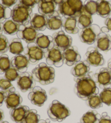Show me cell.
<instances>
[{"instance_id": "6da1fadb", "label": "cell", "mask_w": 111, "mask_h": 123, "mask_svg": "<svg viewBox=\"0 0 111 123\" xmlns=\"http://www.w3.org/2000/svg\"><path fill=\"white\" fill-rule=\"evenodd\" d=\"M75 90L77 96L87 101L93 95L98 94L99 89L96 83L89 74L81 78H75Z\"/></svg>"}, {"instance_id": "7a4b0ae2", "label": "cell", "mask_w": 111, "mask_h": 123, "mask_svg": "<svg viewBox=\"0 0 111 123\" xmlns=\"http://www.w3.org/2000/svg\"><path fill=\"white\" fill-rule=\"evenodd\" d=\"M32 74L35 80L46 85L54 82L55 72L54 68L45 63H40L32 70Z\"/></svg>"}, {"instance_id": "3957f363", "label": "cell", "mask_w": 111, "mask_h": 123, "mask_svg": "<svg viewBox=\"0 0 111 123\" xmlns=\"http://www.w3.org/2000/svg\"><path fill=\"white\" fill-rule=\"evenodd\" d=\"M50 119L54 122H61L70 115V110L57 100H53L47 110Z\"/></svg>"}, {"instance_id": "277c9868", "label": "cell", "mask_w": 111, "mask_h": 123, "mask_svg": "<svg viewBox=\"0 0 111 123\" xmlns=\"http://www.w3.org/2000/svg\"><path fill=\"white\" fill-rule=\"evenodd\" d=\"M32 12V8L19 3L13 7L11 17L12 20L19 25H27L30 23Z\"/></svg>"}, {"instance_id": "5b68a950", "label": "cell", "mask_w": 111, "mask_h": 123, "mask_svg": "<svg viewBox=\"0 0 111 123\" xmlns=\"http://www.w3.org/2000/svg\"><path fill=\"white\" fill-rule=\"evenodd\" d=\"M101 32V28L97 25H92L82 29L80 34V39L83 43L92 45L96 42L98 35Z\"/></svg>"}, {"instance_id": "8992f818", "label": "cell", "mask_w": 111, "mask_h": 123, "mask_svg": "<svg viewBox=\"0 0 111 123\" xmlns=\"http://www.w3.org/2000/svg\"><path fill=\"white\" fill-rule=\"evenodd\" d=\"M24 54L29 61V62L33 64L38 62L45 57V52L35 42L28 44L24 50Z\"/></svg>"}, {"instance_id": "52a82bcc", "label": "cell", "mask_w": 111, "mask_h": 123, "mask_svg": "<svg viewBox=\"0 0 111 123\" xmlns=\"http://www.w3.org/2000/svg\"><path fill=\"white\" fill-rule=\"evenodd\" d=\"M44 58H46V63L50 66L59 68L63 64V52L55 47L45 52Z\"/></svg>"}, {"instance_id": "ba28073f", "label": "cell", "mask_w": 111, "mask_h": 123, "mask_svg": "<svg viewBox=\"0 0 111 123\" xmlns=\"http://www.w3.org/2000/svg\"><path fill=\"white\" fill-rule=\"evenodd\" d=\"M35 83L36 81L32 74L27 71L21 73L17 80V86L22 92L32 90L35 86Z\"/></svg>"}, {"instance_id": "9c48e42d", "label": "cell", "mask_w": 111, "mask_h": 123, "mask_svg": "<svg viewBox=\"0 0 111 123\" xmlns=\"http://www.w3.org/2000/svg\"><path fill=\"white\" fill-rule=\"evenodd\" d=\"M37 31L30 25H20L19 29L17 33L19 39L25 41L27 43L35 42L37 34Z\"/></svg>"}, {"instance_id": "30bf717a", "label": "cell", "mask_w": 111, "mask_h": 123, "mask_svg": "<svg viewBox=\"0 0 111 123\" xmlns=\"http://www.w3.org/2000/svg\"><path fill=\"white\" fill-rule=\"evenodd\" d=\"M54 47L61 51H65L72 46L73 39L72 37L66 34L63 31L54 33L53 35Z\"/></svg>"}, {"instance_id": "8fae6325", "label": "cell", "mask_w": 111, "mask_h": 123, "mask_svg": "<svg viewBox=\"0 0 111 123\" xmlns=\"http://www.w3.org/2000/svg\"><path fill=\"white\" fill-rule=\"evenodd\" d=\"M85 61L93 67H99L105 64V59L97 48L90 47L85 54Z\"/></svg>"}, {"instance_id": "7c38bea8", "label": "cell", "mask_w": 111, "mask_h": 123, "mask_svg": "<svg viewBox=\"0 0 111 123\" xmlns=\"http://www.w3.org/2000/svg\"><path fill=\"white\" fill-rule=\"evenodd\" d=\"M93 79L100 89L110 87L111 85V72L108 68H101L94 75Z\"/></svg>"}, {"instance_id": "4fadbf2b", "label": "cell", "mask_w": 111, "mask_h": 123, "mask_svg": "<svg viewBox=\"0 0 111 123\" xmlns=\"http://www.w3.org/2000/svg\"><path fill=\"white\" fill-rule=\"evenodd\" d=\"M28 97L33 104L39 107L43 106L48 98L46 91L40 86H35L29 93Z\"/></svg>"}, {"instance_id": "5bb4252c", "label": "cell", "mask_w": 111, "mask_h": 123, "mask_svg": "<svg viewBox=\"0 0 111 123\" xmlns=\"http://www.w3.org/2000/svg\"><path fill=\"white\" fill-rule=\"evenodd\" d=\"M64 63L67 65H74L75 64L81 60V56L75 46H71L63 51Z\"/></svg>"}, {"instance_id": "9a60e30c", "label": "cell", "mask_w": 111, "mask_h": 123, "mask_svg": "<svg viewBox=\"0 0 111 123\" xmlns=\"http://www.w3.org/2000/svg\"><path fill=\"white\" fill-rule=\"evenodd\" d=\"M23 99L18 92L15 91L14 87H13L8 91L7 96L5 99L7 107L9 109H13L21 105Z\"/></svg>"}, {"instance_id": "2e32d148", "label": "cell", "mask_w": 111, "mask_h": 123, "mask_svg": "<svg viewBox=\"0 0 111 123\" xmlns=\"http://www.w3.org/2000/svg\"><path fill=\"white\" fill-rule=\"evenodd\" d=\"M35 43L44 52L49 51L54 47L53 37L49 35H44L42 33H39L37 34Z\"/></svg>"}, {"instance_id": "e0dca14e", "label": "cell", "mask_w": 111, "mask_h": 123, "mask_svg": "<svg viewBox=\"0 0 111 123\" xmlns=\"http://www.w3.org/2000/svg\"><path fill=\"white\" fill-rule=\"evenodd\" d=\"M10 61L12 67L15 68L20 73L26 72L29 64V61L28 58L22 54L13 57Z\"/></svg>"}, {"instance_id": "ac0fdd59", "label": "cell", "mask_w": 111, "mask_h": 123, "mask_svg": "<svg viewBox=\"0 0 111 123\" xmlns=\"http://www.w3.org/2000/svg\"><path fill=\"white\" fill-rule=\"evenodd\" d=\"M37 5L39 14L44 15L48 18L54 15H60L56 10V5L54 2H43L40 1Z\"/></svg>"}, {"instance_id": "d6986e66", "label": "cell", "mask_w": 111, "mask_h": 123, "mask_svg": "<svg viewBox=\"0 0 111 123\" xmlns=\"http://www.w3.org/2000/svg\"><path fill=\"white\" fill-rule=\"evenodd\" d=\"M90 70V65L86 61H79L75 64L72 69L71 74L75 78H81L88 74Z\"/></svg>"}, {"instance_id": "ffe728a7", "label": "cell", "mask_w": 111, "mask_h": 123, "mask_svg": "<svg viewBox=\"0 0 111 123\" xmlns=\"http://www.w3.org/2000/svg\"><path fill=\"white\" fill-rule=\"evenodd\" d=\"M29 110L30 109L27 106L20 105L10 110L11 119L16 123H23L24 118Z\"/></svg>"}, {"instance_id": "44dd1931", "label": "cell", "mask_w": 111, "mask_h": 123, "mask_svg": "<svg viewBox=\"0 0 111 123\" xmlns=\"http://www.w3.org/2000/svg\"><path fill=\"white\" fill-rule=\"evenodd\" d=\"M95 42L96 48L99 51L108 52L111 50V36L107 33L101 32Z\"/></svg>"}, {"instance_id": "7402d4cb", "label": "cell", "mask_w": 111, "mask_h": 123, "mask_svg": "<svg viewBox=\"0 0 111 123\" xmlns=\"http://www.w3.org/2000/svg\"><path fill=\"white\" fill-rule=\"evenodd\" d=\"M48 17L40 14L32 15L30 25L37 31H44L47 28Z\"/></svg>"}, {"instance_id": "603a6c76", "label": "cell", "mask_w": 111, "mask_h": 123, "mask_svg": "<svg viewBox=\"0 0 111 123\" xmlns=\"http://www.w3.org/2000/svg\"><path fill=\"white\" fill-rule=\"evenodd\" d=\"M62 28L66 32L70 34H76L79 32L77 17H69L63 19Z\"/></svg>"}, {"instance_id": "cb8c5ba5", "label": "cell", "mask_w": 111, "mask_h": 123, "mask_svg": "<svg viewBox=\"0 0 111 123\" xmlns=\"http://www.w3.org/2000/svg\"><path fill=\"white\" fill-rule=\"evenodd\" d=\"M97 14L103 18H107L111 13V4L106 0H97Z\"/></svg>"}, {"instance_id": "d4e9b609", "label": "cell", "mask_w": 111, "mask_h": 123, "mask_svg": "<svg viewBox=\"0 0 111 123\" xmlns=\"http://www.w3.org/2000/svg\"><path fill=\"white\" fill-rule=\"evenodd\" d=\"M101 116L95 110H90L85 113L80 119L81 123H99Z\"/></svg>"}, {"instance_id": "484cf974", "label": "cell", "mask_w": 111, "mask_h": 123, "mask_svg": "<svg viewBox=\"0 0 111 123\" xmlns=\"http://www.w3.org/2000/svg\"><path fill=\"white\" fill-rule=\"evenodd\" d=\"M77 26L81 29L90 27L92 25L93 22L92 15L88 14L84 10L77 17Z\"/></svg>"}, {"instance_id": "4316f807", "label": "cell", "mask_w": 111, "mask_h": 123, "mask_svg": "<svg viewBox=\"0 0 111 123\" xmlns=\"http://www.w3.org/2000/svg\"><path fill=\"white\" fill-rule=\"evenodd\" d=\"M63 19L60 15H54L48 18L47 28L50 30H59L62 27Z\"/></svg>"}, {"instance_id": "83f0119b", "label": "cell", "mask_w": 111, "mask_h": 123, "mask_svg": "<svg viewBox=\"0 0 111 123\" xmlns=\"http://www.w3.org/2000/svg\"><path fill=\"white\" fill-rule=\"evenodd\" d=\"M19 27V24L15 22L12 19H7L3 23V31L7 35H15L18 32Z\"/></svg>"}, {"instance_id": "f1b7e54d", "label": "cell", "mask_w": 111, "mask_h": 123, "mask_svg": "<svg viewBox=\"0 0 111 123\" xmlns=\"http://www.w3.org/2000/svg\"><path fill=\"white\" fill-rule=\"evenodd\" d=\"M58 12L59 14L61 15L65 18H69V17H78V15L76 14L74 11L67 3L66 0L64 1L63 3L58 6Z\"/></svg>"}, {"instance_id": "f546056e", "label": "cell", "mask_w": 111, "mask_h": 123, "mask_svg": "<svg viewBox=\"0 0 111 123\" xmlns=\"http://www.w3.org/2000/svg\"><path fill=\"white\" fill-rule=\"evenodd\" d=\"M9 51L15 55L22 54L24 51V47L22 44L21 39L18 38H14L9 43Z\"/></svg>"}, {"instance_id": "4dcf8cb0", "label": "cell", "mask_w": 111, "mask_h": 123, "mask_svg": "<svg viewBox=\"0 0 111 123\" xmlns=\"http://www.w3.org/2000/svg\"><path fill=\"white\" fill-rule=\"evenodd\" d=\"M71 9L77 14L80 15L83 11V3L81 0H66Z\"/></svg>"}, {"instance_id": "1f68e13d", "label": "cell", "mask_w": 111, "mask_h": 123, "mask_svg": "<svg viewBox=\"0 0 111 123\" xmlns=\"http://www.w3.org/2000/svg\"><path fill=\"white\" fill-rule=\"evenodd\" d=\"M83 10L92 16L97 14V2L94 0H86L83 3Z\"/></svg>"}, {"instance_id": "d6a6232c", "label": "cell", "mask_w": 111, "mask_h": 123, "mask_svg": "<svg viewBox=\"0 0 111 123\" xmlns=\"http://www.w3.org/2000/svg\"><path fill=\"white\" fill-rule=\"evenodd\" d=\"M12 67L11 61L8 56L2 54L0 56V74H3Z\"/></svg>"}, {"instance_id": "836d02e7", "label": "cell", "mask_w": 111, "mask_h": 123, "mask_svg": "<svg viewBox=\"0 0 111 123\" xmlns=\"http://www.w3.org/2000/svg\"><path fill=\"white\" fill-rule=\"evenodd\" d=\"M40 120V116L35 109L30 110L24 118L23 123H38Z\"/></svg>"}, {"instance_id": "e575fe53", "label": "cell", "mask_w": 111, "mask_h": 123, "mask_svg": "<svg viewBox=\"0 0 111 123\" xmlns=\"http://www.w3.org/2000/svg\"><path fill=\"white\" fill-rule=\"evenodd\" d=\"M89 106L93 109H97L103 107V102L98 94H95L90 97L87 100Z\"/></svg>"}, {"instance_id": "d590c367", "label": "cell", "mask_w": 111, "mask_h": 123, "mask_svg": "<svg viewBox=\"0 0 111 123\" xmlns=\"http://www.w3.org/2000/svg\"><path fill=\"white\" fill-rule=\"evenodd\" d=\"M99 96L103 103L107 106H111V87L104 89L100 93Z\"/></svg>"}, {"instance_id": "8d00e7d4", "label": "cell", "mask_w": 111, "mask_h": 123, "mask_svg": "<svg viewBox=\"0 0 111 123\" xmlns=\"http://www.w3.org/2000/svg\"><path fill=\"white\" fill-rule=\"evenodd\" d=\"M12 9L0 3V22H3L12 16Z\"/></svg>"}, {"instance_id": "74e56055", "label": "cell", "mask_w": 111, "mask_h": 123, "mask_svg": "<svg viewBox=\"0 0 111 123\" xmlns=\"http://www.w3.org/2000/svg\"><path fill=\"white\" fill-rule=\"evenodd\" d=\"M20 74V72L15 69V68L11 67L4 73V77H5V78L7 79L8 80H10V82H13V81H15V80H17Z\"/></svg>"}, {"instance_id": "f35d334b", "label": "cell", "mask_w": 111, "mask_h": 123, "mask_svg": "<svg viewBox=\"0 0 111 123\" xmlns=\"http://www.w3.org/2000/svg\"><path fill=\"white\" fill-rule=\"evenodd\" d=\"M9 42L4 35L0 34V54H4L9 50Z\"/></svg>"}, {"instance_id": "ab89813d", "label": "cell", "mask_w": 111, "mask_h": 123, "mask_svg": "<svg viewBox=\"0 0 111 123\" xmlns=\"http://www.w3.org/2000/svg\"><path fill=\"white\" fill-rule=\"evenodd\" d=\"M13 86V84L10 80H8L6 78L0 79V89L2 91L8 92Z\"/></svg>"}, {"instance_id": "60d3db41", "label": "cell", "mask_w": 111, "mask_h": 123, "mask_svg": "<svg viewBox=\"0 0 111 123\" xmlns=\"http://www.w3.org/2000/svg\"><path fill=\"white\" fill-rule=\"evenodd\" d=\"M40 0H19L20 3L24 5L27 7L33 8L38 4Z\"/></svg>"}, {"instance_id": "b9f144b4", "label": "cell", "mask_w": 111, "mask_h": 123, "mask_svg": "<svg viewBox=\"0 0 111 123\" xmlns=\"http://www.w3.org/2000/svg\"><path fill=\"white\" fill-rule=\"evenodd\" d=\"M99 123H111V118L106 112H104L101 116Z\"/></svg>"}, {"instance_id": "7bdbcfd3", "label": "cell", "mask_w": 111, "mask_h": 123, "mask_svg": "<svg viewBox=\"0 0 111 123\" xmlns=\"http://www.w3.org/2000/svg\"><path fill=\"white\" fill-rule=\"evenodd\" d=\"M17 0H1L2 4L7 7L10 8L16 3Z\"/></svg>"}, {"instance_id": "ee69618b", "label": "cell", "mask_w": 111, "mask_h": 123, "mask_svg": "<svg viewBox=\"0 0 111 123\" xmlns=\"http://www.w3.org/2000/svg\"><path fill=\"white\" fill-rule=\"evenodd\" d=\"M8 92L4 91H0V107L2 106L3 102L5 101L6 98L7 96Z\"/></svg>"}, {"instance_id": "f6af8a7d", "label": "cell", "mask_w": 111, "mask_h": 123, "mask_svg": "<svg viewBox=\"0 0 111 123\" xmlns=\"http://www.w3.org/2000/svg\"><path fill=\"white\" fill-rule=\"evenodd\" d=\"M105 24L110 31H111V17H108L106 19Z\"/></svg>"}, {"instance_id": "bcb514c9", "label": "cell", "mask_w": 111, "mask_h": 123, "mask_svg": "<svg viewBox=\"0 0 111 123\" xmlns=\"http://www.w3.org/2000/svg\"><path fill=\"white\" fill-rule=\"evenodd\" d=\"M4 118V115L3 111H2V110L0 109V122L3 120Z\"/></svg>"}, {"instance_id": "7dc6e473", "label": "cell", "mask_w": 111, "mask_h": 123, "mask_svg": "<svg viewBox=\"0 0 111 123\" xmlns=\"http://www.w3.org/2000/svg\"><path fill=\"white\" fill-rule=\"evenodd\" d=\"M65 0H54V3L57 6H59L62 3H63Z\"/></svg>"}, {"instance_id": "c3c4849f", "label": "cell", "mask_w": 111, "mask_h": 123, "mask_svg": "<svg viewBox=\"0 0 111 123\" xmlns=\"http://www.w3.org/2000/svg\"><path fill=\"white\" fill-rule=\"evenodd\" d=\"M109 29H108L107 27H104L101 28V32H104V33H107L109 32Z\"/></svg>"}, {"instance_id": "681fc988", "label": "cell", "mask_w": 111, "mask_h": 123, "mask_svg": "<svg viewBox=\"0 0 111 123\" xmlns=\"http://www.w3.org/2000/svg\"><path fill=\"white\" fill-rule=\"evenodd\" d=\"M107 68L110 70V71L111 72V58L108 62Z\"/></svg>"}, {"instance_id": "f907efd6", "label": "cell", "mask_w": 111, "mask_h": 123, "mask_svg": "<svg viewBox=\"0 0 111 123\" xmlns=\"http://www.w3.org/2000/svg\"><path fill=\"white\" fill-rule=\"evenodd\" d=\"M3 24L2 22H0V34H2V32L3 31Z\"/></svg>"}, {"instance_id": "816d5d0a", "label": "cell", "mask_w": 111, "mask_h": 123, "mask_svg": "<svg viewBox=\"0 0 111 123\" xmlns=\"http://www.w3.org/2000/svg\"><path fill=\"white\" fill-rule=\"evenodd\" d=\"M40 1L43 2H53L54 0H40Z\"/></svg>"}, {"instance_id": "f5cc1de1", "label": "cell", "mask_w": 111, "mask_h": 123, "mask_svg": "<svg viewBox=\"0 0 111 123\" xmlns=\"http://www.w3.org/2000/svg\"><path fill=\"white\" fill-rule=\"evenodd\" d=\"M38 123H47L46 121H45V120H40Z\"/></svg>"}, {"instance_id": "db71d44e", "label": "cell", "mask_w": 111, "mask_h": 123, "mask_svg": "<svg viewBox=\"0 0 111 123\" xmlns=\"http://www.w3.org/2000/svg\"><path fill=\"white\" fill-rule=\"evenodd\" d=\"M0 123H9L7 122V121H2V122H0Z\"/></svg>"}, {"instance_id": "11a10c76", "label": "cell", "mask_w": 111, "mask_h": 123, "mask_svg": "<svg viewBox=\"0 0 111 123\" xmlns=\"http://www.w3.org/2000/svg\"></svg>"}]
</instances>
